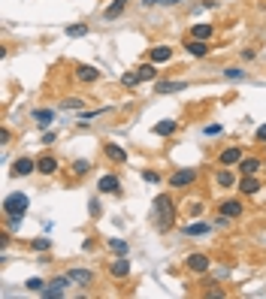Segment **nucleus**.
<instances>
[{"instance_id":"f257e3e1","label":"nucleus","mask_w":266,"mask_h":299,"mask_svg":"<svg viewBox=\"0 0 266 299\" xmlns=\"http://www.w3.org/2000/svg\"><path fill=\"white\" fill-rule=\"evenodd\" d=\"M154 208H157V227H161V230H169V227H172V215H175L172 200L169 197H157Z\"/></svg>"},{"instance_id":"f03ea898","label":"nucleus","mask_w":266,"mask_h":299,"mask_svg":"<svg viewBox=\"0 0 266 299\" xmlns=\"http://www.w3.org/2000/svg\"><path fill=\"white\" fill-rule=\"evenodd\" d=\"M27 212V197L24 193H9L3 200V215H24Z\"/></svg>"},{"instance_id":"7ed1b4c3","label":"nucleus","mask_w":266,"mask_h":299,"mask_svg":"<svg viewBox=\"0 0 266 299\" xmlns=\"http://www.w3.org/2000/svg\"><path fill=\"white\" fill-rule=\"evenodd\" d=\"M193 182H197V169H175L169 175L172 187H185V184H193Z\"/></svg>"},{"instance_id":"20e7f679","label":"nucleus","mask_w":266,"mask_h":299,"mask_svg":"<svg viewBox=\"0 0 266 299\" xmlns=\"http://www.w3.org/2000/svg\"><path fill=\"white\" fill-rule=\"evenodd\" d=\"M67 284H73V281H70L67 275H64V278H55V281H51V284L43 290V296H46V299H58V296H64Z\"/></svg>"},{"instance_id":"39448f33","label":"nucleus","mask_w":266,"mask_h":299,"mask_svg":"<svg viewBox=\"0 0 266 299\" xmlns=\"http://www.w3.org/2000/svg\"><path fill=\"white\" fill-rule=\"evenodd\" d=\"M67 278L73 281V284H82V287H91L94 284V272H88V269H70Z\"/></svg>"},{"instance_id":"423d86ee","label":"nucleus","mask_w":266,"mask_h":299,"mask_svg":"<svg viewBox=\"0 0 266 299\" xmlns=\"http://www.w3.org/2000/svg\"><path fill=\"white\" fill-rule=\"evenodd\" d=\"M242 212H245V208H242L239 200H224V203L218 206V215H224V218H239Z\"/></svg>"},{"instance_id":"0eeeda50","label":"nucleus","mask_w":266,"mask_h":299,"mask_svg":"<svg viewBox=\"0 0 266 299\" xmlns=\"http://www.w3.org/2000/svg\"><path fill=\"white\" fill-rule=\"evenodd\" d=\"M97 190H100V193H118V190H121L118 175H103V179L97 182Z\"/></svg>"},{"instance_id":"6e6552de","label":"nucleus","mask_w":266,"mask_h":299,"mask_svg":"<svg viewBox=\"0 0 266 299\" xmlns=\"http://www.w3.org/2000/svg\"><path fill=\"white\" fill-rule=\"evenodd\" d=\"M109 272H112L115 278H127V275H130V263L124 260V254H118V260L109 263Z\"/></svg>"},{"instance_id":"1a4fd4ad","label":"nucleus","mask_w":266,"mask_h":299,"mask_svg":"<svg viewBox=\"0 0 266 299\" xmlns=\"http://www.w3.org/2000/svg\"><path fill=\"white\" fill-rule=\"evenodd\" d=\"M76 79H79V82H97V79H100V69L82 64V67H76Z\"/></svg>"},{"instance_id":"9d476101","label":"nucleus","mask_w":266,"mask_h":299,"mask_svg":"<svg viewBox=\"0 0 266 299\" xmlns=\"http://www.w3.org/2000/svg\"><path fill=\"white\" fill-rule=\"evenodd\" d=\"M185 263H188L191 272H206V269H209V257H206V254H191Z\"/></svg>"},{"instance_id":"9b49d317","label":"nucleus","mask_w":266,"mask_h":299,"mask_svg":"<svg viewBox=\"0 0 266 299\" xmlns=\"http://www.w3.org/2000/svg\"><path fill=\"white\" fill-rule=\"evenodd\" d=\"M37 169H40L43 175H55V172H58V161H55L51 154H43L40 161H37Z\"/></svg>"},{"instance_id":"f8f14e48","label":"nucleus","mask_w":266,"mask_h":299,"mask_svg":"<svg viewBox=\"0 0 266 299\" xmlns=\"http://www.w3.org/2000/svg\"><path fill=\"white\" fill-rule=\"evenodd\" d=\"M260 161H257V157H242V161H239V172L242 175H257L260 172Z\"/></svg>"},{"instance_id":"ddd939ff","label":"nucleus","mask_w":266,"mask_h":299,"mask_svg":"<svg viewBox=\"0 0 266 299\" xmlns=\"http://www.w3.org/2000/svg\"><path fill=\"white\" fill-rule=\"evenodd\" d=\"M33 169H37V163H33L30 157H19V161L12 163V175H30Z\"/></svg>"},{"instance_id":"4468645a","label":"nucleus","mask_w":266,"mask_h":299,"mask_svg":"<svg viewBox=\"0 0 266 299\" xmlns=\"http://www.w3.org/2000/svg\"><path fill=\"white\" fill-rule=\"evenodd\" d=\"M103 148H106V154H109V161H115V163H127V151H124L121 145H115V142H106Z\"/></svg>"},{"instance_id":"2eb2a0df","label":"nucleus","mask_w":266,"mask_h":299,"mask_svg":"<svg viewBox=\"0 0 266 299\" xmlns=\"http://www.w3.org/2000/svg\"><path fill=\"white\" fill-rule=\"evenodd\" d=\"M239 190L248 193V197H254V193L260 190V182L254 179V175H242V179H239Z\"/></svg>"},{"instance_id":"dca6fc26","label":"nucleus","mask_w":266,"mask_h":299,"mask_svg":"<svg viewBox=\"0 0 266 299\" xmlns=\"http://www.w3.org/2000/svg\"><path fill=\"white\" fill-rule=\"evenodd\" d=\"M148 58H151L154 64H164V61L172 58V48H169V46H154V48L148 51Z\"/></svg>"},{"instance_id":"f3484780","label":"nucleus","mask_w":266,"mask_h":299,"mask_svg":"<svg viewBox=\"0 0 266 299\" xmlns=\"http://www.w3.org/2000/svg\"><path fill=\"white\" fill-rule=\"evenodd\" d=\"M193 58H206L209 55V46H206V40H188V46H185Z\"/></svg>"},{"instance_id":"a211bd4d","label":"nucleus","mask_w":266,"mask_h":299,"mask_svg":"<svg viewBox=\"0 0 266 299\" xmlns=\"http://www.w3.org/2000/svg\"><path fill=\"white\" fill-rule=\"evenodd\" d=\"M188 82H157L154 94H172V91H185Z\"/></svg>"},{"instance_id":"6ab92c4d","label":"nucleus","mask_w":266,"mask_h":299,"mask_svg":"<svg viewBox=\"0 0 266 299\" xmlns=\"http://www.w3.org/2000/svg\"><path fill=\"white\" fill-rule=\"evenodd\" d=\"M124 6H127V0H112V3L106 6V12H103V15H106V22H115L118 15L124 12Z\"/></svg>"},{"instance_id":"aec40b11","label":"nucleus","mask_w":266,"mask_h":299,"mask_svg":"<svg viewBox=\"0 0 266 299\" xmlns=\"http://www.w3.org/2000/svg\"><path fill=\"white\" fill-rule=\"evenodd\" d=\"M218 161H221L224 166H230V163H239V161H242V151H239V148H224Z\"/></svg>"},{"instance_id":"412c9836","label":"nucleus","mask_w":266,"mask_h":299,"mask_svg":"<svg viewBox=\"0 0 266 299\" xmlns=\"http://www.w3.org/2000/svg\"><path fill=\"white\" fill-rule=\"evenodd\" d=\"M212 33H215V24H193L191 37H193V40H209Z\"/></svg>"},{"instance_id":"4be33fe9","label":"nucleus","mask_w":266,"mask_h":299,"mask_svg":"<svg viewBox=\"0 0 266 299\" xmlns=\"http://www.w3.org/2000/svg\"><path fill=\"white\" fill-rule=\"evenodd\" d=\"M33 121H37L40 127H48L51 121H55V112H51V109H37V112H33Z\"/></svg>"},{"instance_id":"5701e85b","label":"nucleus","mask_w":266,"mask_h":299,"mask_svg":"<svg viewBox=\"0 0 266 299\" xmlns=\"http://www.w3.org/2000/svg\"><path fill=\"white\" fill-rule=\"evenodd\" d=\"M154 133H157V136H172V133H175V121H157V124H154Z\"/></svg>"},{"instance_id":"b1692460","label":"nucleus","mask_w":266,"mask_h":299,"mask_svg":"<svg viewBox=\"0 0 266 299\" xmlns=\"http://www.w3.org/2000/svg\"><path fill=\"white\" fill-rule=\"evenodd\" d=\"M136 73H139V79H143V82H151V79L157 76V69H154V61H151V64H143V67L136 69Z\"/></svg>"},{"instance_id":"393cba45","label":"nucleus","mask_w":266,"mask_h":299,"mask_svg":"<svg viewBox=\"0 0 266 299\" xmlns=\"http://www.w3.org/2000/svg\"><path fill=\"white\" fill-rule=\"evenodd\" d=\"M209 230H212L209 224H188V230H185V233H188V236H206Z\"/></svg>"},{"instance_id":"a878e982","label":"nucleus","mask_w":266,"mask_h":299,"mask_svg":"<svg viewBox=\"0 0 266 299\" xmlns=\"http://www.w3.org/2000/svg\"><path fill=\"white\" fill-rule=\"evenodd\" d=\"M215 179H218V184H221V187H233V184H236L233 172H227V169H221V172L215 175Z\"/></svg>"},{"instance_id":"bb28decb","label":"nucleus","mask_w":266,"mask_h":299,"mask_svg":"<svg viewBox=\"0 0 266 299\" xmlns=\"http://www.w3.org/2000/svg\"><path fill=\"white\" fill-rule=\"evenodd\" d=\"M139 82H143V79H139V73H124V76H121V85H124V88H133V85H139Z\"/></svg>"},{"instance_id":"cd10ccee","label":"nucleus","mask_w":266,"mask_h":299,"mask_svg":"<svg viewBox=\"0 0 266 299\" xmlns=\"http://www.w3.org/2000/svg\"><path fill=\"white\" fill-rule=\"evenodd\" d=\"M88 33V24H70L67 27V37H85Z\"/></svg>"},{"instance_id":"c85d7f7f","label":"nucleus","mask_w":266,"mask_h":299,"mask_svg":"<svg viewBox=\"0 0 266 299\" xmlns=\"http://www.w3.org/2000/svg\"><path fill=\"white\" fill-rule=\"evenodd\" d=\"M109 248L115 254H127V242H124V239H109Z\"/></svg>"},{"instance_id":"c756f323","label":"nucleus","mask_w":266,"mask_h":299,"mask_svg":"<svg viewBox=\"0 0 266 299\" xmlns=\"http://www.w3.org/2000/svg\"><path fill=\"white\" fill-rule=\"evenodd\" d=\"M24 287H27L30 293H43V290H46V284H43V281H40V278H30V281H27V284H24Z\"/></svg>"},{"instance_id":"7c9ffc66","label":"nucleus","mask_w":266,"mask_h":299,"mask_svg":"<svg viewBox=\"0 0 266 299\" xmlns=\"http://www.w3.org/2000/svg\"><path fill=\"white\" fill-rule=\"evenodd\" d=\"M224 76H227V79H245V69H239V67H227V69H224Z\"/></svg>"},{"instance_id":"2f4dec72","label":"nucleus","mask_w":266,"mask_h":299,"mask_svg":"<svg viewBox=\"0 0 266 299\" xmlns=\"http://www.w3.org/2000/svg\"><path fill=\"white\" fill-rule=\"evenodd\" d=\"M30 245H33V251H48L51 248V239H33Z\"/></svg>"},{"instance_id":"473e14b6","label":"nucleus","mask_w":266,"mask_h":299,"mask_svg":"<svg viewBox=\"0 0 266 299\" xmlns=\"http://www.w3.org/2000/svg\"><path fill=\"white\" fill-rule=\"evenodd\" d=\"M88 169H91V163H88V161H76V163H73V172H76V175H85Z\"/></svg>"},{"instance_id":"72a5a7b5","label":"nucleus","mask_w":266,"mask_h":299,"mask_svg":"<svg viewBox=\"0 0 266 299\" xmlns=\"http://www.w3.org/2000/svg\"><path fill=\"white\" fill-rule=\"evenodd\" d=\"M100 112H103V109H97V112H82V115H79V121H82V124H91V121H94Z\"/></svg>"},{"instance_id":"f704fd0d","label":"nucleus","mask_w":266,"mask_h":299,"mask_svg":"<svg viewBox=\"0 0 266 299\" xmlns=\"http://www.w3.org/2000/svg\"><path fill=\"white\" fill-rule=\"evenodd\" d=\"M61 106H64V109H82V100H76V97H73V100H64Z\"/></svg>"},{"instance_id":"c9c22d12","label":"nucleus","mask_w":266,"mask_h":299,"mask_svg":"<svg viewBox=\"0 0 266 299\" xmlns=\"http://www.w3.org/2000/svg\"><path fill=\"white\" fill-rule=\"evenodd\" d=\"M221 133V124H206V136H218Z\"/></svg>"},{"instance_id":"e433bc0d","label":"nucleus","mask_w":266,"mask_h":299,"mask_svg":"<svg viewBox=\"0 0 266 299\" xmlns=\"http://www.w3.org/2000/svg\"><path fill=\"white\" fill-rule=\"evenodd\" d=\"M143 179L151 182V184H157V182H161V175H157V172H143Z\"/></svg>"},{"instance_id":"4c0bfd02","label":"nucleus","mask_w":266,"mask_h":299,"mask_svg":"<svg viewBox=\"0 0 266 299\" xmlns=\"http://www.w3.org/2000/svg\"><path fill=\"white\" fill-rule=\"evenodd\" d=\"M0 142H3V145L9 142V130H6V127H0Z\"/></svg>"},{"instance_id":"58836bf2","label":"nucleus","mask_w":266,"mask_h":299,"mask_svg":"<svg viewBox=\"0 0 266 299\" xmlns=\"http://www.w3.org/2000/svg\"><path fill=\"white\" fill-rule=\"evenodd\" d=\"M88 208H91V215H100V203L97 200H91V206H88Z\"/></svg>"},{"instance_id":"ea45409f","label":"nucleus","mask_w":266,"mask_h":299,"mask_svg":"<svg viewBox=\"0 0 266 299\" xmlns=\"http://www.w3.org/2000/svg\"><path fill=\"white\" fill-rule=\"evenodd\" d=\"M257 139H260V142H266V124H263V127H257Z\"/></svg>"},{"instance_id":"a19ab883","label":"nucleus","mask_w":266,"mask_h":299,"mask_svg":"<svg viewBox=\"0 0 266 299\" xmlns=\"http://www.w3.org/2000/svg\"><path fill=\"white\" fill-rule=\"evenodd\" d=\"M161 3H167V6H175V3H182V0H161Z\"/></svg>"},{"instance_id":"79ce46f5","label":"nucleus","mask_w":266,"mask_h":299,"mask_svg":"<svg viewBox=\"0 0 266 299\" xmlns=\"http://www.w3.org/2000/svg\"><path fill=\"white\" fill-rule=\"evenodd\" d=\"M143 3H145V6H154V3H161V0H143Z\"/></svg>"}]
</instances>
